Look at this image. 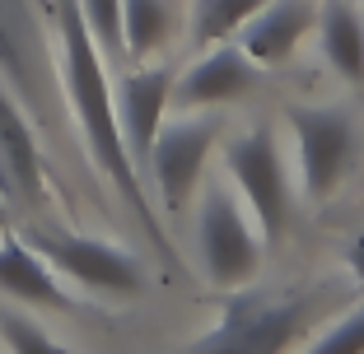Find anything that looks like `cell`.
I'll list each match as a JSON object with an SVG mask.
<instances>
[{"instance_id":"1","label":"cell","mask_w":364,"mask_h":354,"mask_svg":"<svg viewBox=\"0 0 364 354\" xmlns=\"http://www.w3.org/2000/svg\"><path fill=\"white\" fill-rule=\"evenodd\" d=\"M47 10H52V52H56L61 98H65V112L75 121L80 140H85L89 163H94V172L112 187V196L127 205V215L145 228V243H150L168 266H178V252H173V238H168V228H164L159 205L145 192V177H140L136 159H131L127 140H122L117 103H112V79H107V56L98 52V43L89 38L80 0H47Z\"/></svg>"},{"instance_id":"2","label":"cell","mask_w":364,"mask_h":354,"mask_svg":"<svg viewBox=\"0 0 364 354\" xmlns=\"http://www.w3.org/2000/svg\"><path fill=\"white\" fill-rule=\"evenodd\" d=\"M346 299L332 284L299 289H225L220 317L178 354H299V345L318 331Z\"/></svg>"},{"instance_id":"3","label":"cell","mask_w":364,"mask_h":354,"mask_svg":"<svg viewBox=\"0 0 364 354\" xmlns=\"http://www.w3.org/2000/svg\"><path fill=\"white\" fill-rule=\"evenodd\" d=\"M0 79L14 89L43 135H61L65 98L56 79V52L38 23L33 0H0Z\"/></svg>"},{"instance_id":"4","label":"cell","mask_w":364,"mask_h":354,"mask_svg":"<svg viewBox=\"0 0 364 354\" xmlns=\"http://www.w3.org/2000/svg\"><path fill=\"white\" fill-rule=\"evenodd\" d=\"M285 126L299 154V187L313 205L332 201L364 154L360 117L341 103H289Z\"/></svg>"},{"instance_id":"5","label":"cell","mask_w":364,"mask_h":354,"mask_svg":"<svg viewBox=\"0 0 364 354\" xmlns=\"http://www.w3.org/2000/svg\"><path fill=\"white\" fill-rule=\"evenodd\" d=\"M225 177L247 205L252 224L262 228L267 243H280L294 219V182L285 168V150H280L276 126H247L234 140H225Z\"/></svg>"},{"instance_id":"6","label":"cell","mask_w":364,"mask_h":354,"mask_svg":"<svg viewBox=\"0 0 364 354\" xmlns=\"http://www.w3.org/2000/svg\"><path fill=\"white\" fill-rule=\"evenodd\" d=\"M38 252L52 261V270L70 284H80L94 299H140L150 289V270L136 252L122 243H107L94 233H75V228H52V224H28L23 228Z\"/></svg>"},{"instance_id":"7","label":"cell","mask_w":364,"mask_h":354,"mask_svg":"<svg viewBox=\"0 0 364 354\" xmlns=\"http://www.w3.org/2000/svg\"><path fill=\"white\" fill-rule=\"evenodd\" d=\"M267 238L229 182H210L196 205V257L215 289H238L262 270Z\"/></svg>"},{"instance_id":"8","label":"cell","mask_w":364,"mask_h":354,"mask_svg":"<svg viewBox=\"0 0 364 354\" xmlns=\"http://www.w3.org/2000/svg\"><path fill=\"white\" fill-rule=\"evenodd\" d=\"M215 145H220V112H178L159 126L140 172H150L164 219H182V210L192 205Z\"/></svg>"},{"instance_id":"9","label":"cell","mask_w":364,"mask_h":354,"mask_svg":"<svg viewBox=\"0 0 364 354\" xmlns=\"http://www.w3.org/2000/svg\"><path fill=\"white\" fill-rule=\"evenodd\" d=\"M262 84V65L243 52L238 43H215L201 47L187 70H178V84H173V108L178 112H220L238 98L257 94Z\"/></svg>"},{"instance_id":"10","label":"cell","mask_w":364,"mask_h":354,"mask_svg":"<svg viewBox=\"0 0 364 354\" xmlns=\"http://www.w3.org/2000/svg\"><path fill=\"white\" fill-rule=\"evenodd\" d=\"M0 192L23 210H43L52 201L43 168V131L33 126V117L5 79H0Z\"/></svg>"},{"instance_id":"11","label":"cell","mask_w":364,"mask_h":354,"mask_svg":"<svg viewBox=\"0 0 364 354\" xmlns=\"http://www.w3.org/2000/svg\"><path fill=\"white\" fill-rule=\"evenodd\" d=\"M173 84H178V65H131L127 75L112 84V103H117V126L127 140L136 168H145V154H150L159 126L168 121L173 108ZM145 177V172H140Z\"/></svg>"},{"instance_id":"12","label":"cell","mask_w":364,"mask_h":354,"mask_svg":"<svg viewBox=\"0 0 364 354\" xmlns=\"http://www.w3.org/2000/svg\"><path fill=\"white\" fill-rule=\"evenodd\" d=\"M318 28V0H267L252 19L243 23L234 43L243 47L262 70H280L289 56L304 47V38Z\"/></svg>"},{"instance_id":"13","label":"cell","mask_w":364,"mask_h":354,"mask_svg":"<svg viewBox=\"0 0 364 354\" xmlns=\"http://www.w3.org/2000/svg\"><path fill=\"white\" fill-rule=\"evenodd\" d=\"M0 294H10L14 303H28V308H75L65 280L52 270V261L38 252L23 233L5 228L0 233Z\"/></svg>"},{"instance_id":"14","label":"cell","mask_w":364,"mask_h":354,"mask_svg":"<svg viewBox=\"0 0 364 354\" xmlns=\"http://www.w3.org/2000/svg\"><path fill=\"white\" fill-rule=\"evenodd\" d=\"M318 47L350 89H364V5L355 0H322L318 5Z\"/></svg>"},{"instance_id":"15","label":"cell","mask_w":364,"mask_h":354,"mask_svg":"<svg viewBox=\"0 0 364 354\" xmlns=\"http://www.w3.org/2000/svg\"><path fill=\"white\" fill-rule=\"evenodd\" d=\"M178 28V5L173 0H122V47L127 65H145L168 47Z\"/></svg>"},{"instance_id":"16","label":"cell","mask_w":364,"mask_h":354,"mask_svg":"<svg viewBox=\"0 0 364 354\" xmlns=\"http://www.w3.org/2000/svg\"><path fill=\"white\" fill-rule=\"evenodd\" d=\"M267 0H192V43L196 47H215V43H234L243 23L262 10Z\"/></svg>"},{"instance_id":"17","label":"cell","mask_w":364,"mask_h":354,"mask_svg":"<svg viewBox=\"0 0 364 354\" xmlns=\"http://www.w3.org/2000/svg\"><path fill=\"white\" fill-rule=\"evenodd\" d=\"M299 354H364V299L346 303L341 312H332V317L299 345Z\"/></svg>"},{"instance_id":"18","label":"cell","mask_w":364,"mask_h":354,"mask_svg":"<svg viewBox=\"0 0 364 354\" xmlns=\"http://www.w3.org/2000/svg\"><path fill=\"white\" fill-rule=\"evenodd\" d=\"M0 341H5L10 354H75L70 345H61L47 326H38L19 308H0Z\"/></svg>"},{"instance_id":"19","label":"cell","mask_w":364,"mask_h":354,"mask_svg":"<svg viewBox=\"0 0 364 354\" xmlns=\"http://www.w3.org/2000/svg\"><path fill=\"white\" fill-rule=\"evenodd\" d=\"M80 14H85V28L98 43V52L107 61L127 65V47H122V0H80Z\"/></svg>"},{"instance_id":"20","label":"cell","mask_w":364,"mask_h":354,"mask_svg":"<svg viewBox=\"0 0 364 354\" xmlns=\"http://www.w3.org/2000/svg\"><path fill=\"white\" fill-rule=\"evenodd\" d=\"M346 266H350L355 284L364 289V233H355V238H350V247H346Z\"/></svg>"},{"instance_id":"21","label":"cell","mask_w":364,"mask_h":354,"mask_svg":"<svg viewBox=\"0 0 364 354\" xmlns=\"http://www.w3.org/2000/svg\"><path fill=\"white\" fill-rule=\"evenodd\" d=\"M5 210H10V196H5V192H0V215H5Z\"/></svg>"}]
</instances>
